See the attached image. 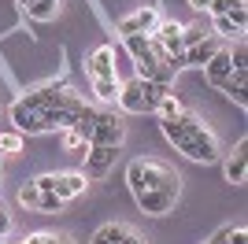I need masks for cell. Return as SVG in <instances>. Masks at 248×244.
Listing matches in <instances>:
<instances>
[{
    "mask_svg": "<svg viewBox=\"0 0 248 244\" xmlns=\"http://www.w3.org/2000/svg\"><path fill=\"white\" fill-rule=\"evenodd\" d=\"M204 244H230V226H222V229H218L211 241H204Z\"/></svg>",
    "mask_w": 248,
    "mask_h": 244,
    "instance_id": "34",
    "label": "cell"
},
{
    "mask_svg": "<svg viewBox=\"0 0 248 244\" xmlns=\"http://www.w3.org/2000/svg\"><path fill=\"white\" fill-rule=\"evenodd\" d=\"M230 74H233V67H230V52H226V48H218L215 56H211V60L204 63V81L218 89V85H222V81H226Z\"/></svg>",
    "mask_w": 248,
    "mask_h": 244,
    "instance_id": "9",
    "label": "cell"
},
{
    "mask_svg": "<svg viewBox=\"0 0 248 244\" xmlns=\"http://www.w3.org/2000/svg\"><path fill=\"white\" fill-rule=\"evenodd\" d=\"M60 207H63V200L56 193H41V196H37V203H33V211H45V214L60 211Z\"/></svg>",
    "mask_w": 248,
    "mask_h": 244,
    "instance_id": "26",
    "label": "cell"
},
{
    "mask_svg": "<svg viewBox=\"0 0 248 244\" xmlns=\"http://www.w3.org/2000/svg\"><path fill=\"white\" fill-rule=\"evenodd\" d=\"M134 26H137V33H148V37H152L155 26H159V11H155V8H141V11H134Z\"/></svg>",
    "mask_w": 248,
    "mask_h": 244,
    "instance_id": "17",
    "label": "cell"
},
{
    "mask_svg": "<svg viewBox=\"0 0 248 244\" xmlns=\"http://www.w3.org/2000/svg\"><path fill=\"white\" fill-rule=\"evenodd\" d=\"M11 122H15V130L19 133H41V115L37 111H26V107H11Z\"/></svg>",
    "mask_w": 248,
    "mask_h": 244,
    "instance_id": "13",
    "label": "cell"
},
{
    "mask_svg": "<svg viewBox=\"0 0 248 244\" xmlns=\"http://www.w3.org/2000/svg\"><path fill=\"white\" fill-rule=\"evenodd\" d=\"M189 8H197V11H207V0H189Z\"/></svg>",
    "mask_w": 248,
    "mask_h": 244,
    "instance_id": "37",
    "label": "cell"
},
{
    "mask_svg": "<svg viewBox=\"0 0 248 244\" xmlns=\"http://www.w3.org/2000/svg\"><path fill=\"white\" fill-rule=\"evenodd\" d=\"M123 48L130 60H141V56H148V33H126L123 37Z\"/></svg>",
    "mask_w": 248,
    "mask_h": 244,
    "instance_id": "18",
    "label": "cell"
},
{
    "mask_svg": "<svg viewBox=\"0 0 248 244\" xmlns=\"http://www.w3.org/2000/svg\"><path fill=\"white\" fill-rule=\"evenodd\" d=\"M230 67H233V71H245V74H248V45H245V41H237V48L230 52Z\"/></svg>",
    "mask_w": 248,
    "mask_h": 244,
    "instance_id": "27",
    "label": "cell"
},
{
    "mask_svg": "<svg viewBox=\"0 0 248 244\" xmlns=\"http://www.w3.org/2000/svg\"><path fill=\"white\" fill-rule=\"evenodd\" d=\"M63 148L67 152H74V155H85V148H89V141H82L74 130H63Z\"/></svg>",
    "mask_w": 248,
    "mask_h": 244,
    "instance_id": "24",
    "label": "cell"
},
{
    "mask_svg": "<svg viewBox=\"0 0 248 244\" xmlns=\"http://www.w3.org/2000/svg\"><path fill=\"white\" fill-rule=\"evenodd\" d=\"M45 244H74V241L63 237V233H45Z\"/></svg>",
    "mask_w": 248,
    "mask_h": 244,
    "instance_id": "35",
    "label": "cell"
},
{
    "mask_svg": "<svg viewBox=\"0 0 248 244\" xmlns=\"http://www.w3.org/2000/svg\"><path fill=\"white\" fill-rule=\"evenodd\" d=\"M174 200L178 196L163 193V189H145V193H137V207H141L145 214H167L170 207H174Z\"/></svg>",
    "mask_w": 248,
    "mask_h": 244,
    "instance_id": "7",
    "label": "cell"
},
{
    "mask_svg": "<svg viewBox=\"0 0 248 244\" xmlns=\"http://www.w3.org/2000/svg\"><path fill=\"white\" fill-rule=\"evenodd\" d=\"M123 229H126V226L108 222V226H100V229L93 233V241H89V244H119V241H123Z\"/></svg>",
    "mask_w": 248,
    "mask_h": 244,
    "instance_id": "19",
    "label": "cell"
},
{
    "mask_svg": "<svg viewBox=\"0 0 248 244\" xmlns=\"http://www.w3.org/2000/svg\"><path fill=\"white\" fill-rule=\"evenodd\" d=\"M37 196H41V193H37V185H33V182L19 185V203H22V207H30V211H33V203H37Z\"/></svg>",
    "mask_w": 248,
    "mask_h": 244,
    "instance_id": "28",
    "label": "cell"
},
{
    "mask_svg": "<svg viewBox=\"0 0 248 244\" xmlns=\"http://www.w3.org/2000/svg\"><path fill=\"white\" fill-rule=\"evenodd\" d=\"M85 71H89V78H115V48L111 45H100V48L85 60Z\"/></svg>",
    "mask_w": 248,
    "mask_h": 244,
    "instance_id": "5",
    "label": "cell"
},
{
    "mask_svg": "<svg viewBox=\"0 0 248 244\" xmlns=\"http://www.w3.org/2000/svg\"><path fill=\"white\" fill-rule=\"evenodd\" d=\"M230 244H248V229L245 226H237V229L230 226Z\"/></svg>",
    "mask_w": 248,
    "mask_h": 244,
    "instance_id": "32",
    "label": "cell"
},
{
    "mask_svg": "<svg viewBox=\"0 0 248 244\" xmlns=\"http://www.w3.org/2000/svg\"><path fill=\"white\" fill-rule=\"evenodd\" d=\"M215 30L226 33V37H233V33H237V30H233V22H230V15H215Z\"/></svg>",
    "mask_w": 248,
    "mask_h": 244,
    "instance_id": "30",
    "label": "cell"
},
{
    "mask_svg": "<svg viewBox=\"0 0 248 244\" xmlns=\"http://www.w3.org/2000/svg\"><path fill=\"white\" fill-rule=\"evenodd\" d=\"M119 89H123V81H119V78H96L93 81V92L100 96L104 104H115V100H119Z\"/></svg>",
    "mask_w": 248,
    "mask_h": 244,
    "instance_id": "16",
    "label": "cell"
},
{
    "mask_svg": "<svg viewBox=\"0 0 248 244\" xmlns=\"http://www.w3.org/2000/svg\"><path fill=\"white\" fill-rule=\"evenodd\" d=\"M226 182H233V185H245L248 182V141H245V137L237 141L233 155L226 159Z\"/></svg>",
    "mask_w": 248,
    "mask_h": 244,
    "instance_id": "8",
    "label": "cell"
},
{
    "mask_svg": "<svg viewBox=\"0 0 248 244\" xmlns=\"http://www.w3.org/2000/svg\"><path fill=\"white\" fill-rule=\"evenodd\" d=\"M96 119H100V111H96V107H82V111H78V119H74V126H71V130L78 133L82 141H89V133H93Z\"/></svg>",
    "mask_w": 248,
    "mask_h": 244,
    "instance_id": "15",
    "label": "cell"
},
{
    "mask_svg": "<svg viewBox=\"0 0 248 244\" xmlns=\"http://www.w3.org/2000/svg\"><path fill=\"white\" fill-rule=\"evenodd\" d=\"M123 137H126V122L119 119V115H111V111H100L93 133H89V144H111V148H119Z\"/></svg>",
    "mask_w": 248,
    "mask_h": 244,
    "instance_id": "2",
    "label": "cell"
},
{
    "mask_svg": "<svg viewBox=\"0 0 248 244\" xmlns=\"http://www.w3.org/2000/svg\"><path fill=\"white\" fill-rule=\"evenodd\" d=\"M230 22H233V30H237V33H245V26H248V8H245V4L230 11Z\"/></svg>",
    "mask_w": 248,
    "mask_h": 244,
    "instance_id": "29",
    "label": "cell"
},
{
    "mask_svg": "<svg viewBox=\"0 0 248 244\" xmlns=\"http://www.w3.org/2000/svg\"><path fill=\"white\" fill-rule=\"evenodd\" d=\"M52 182H56V174H41V178H33L37 193H52Z\"/></svg>",
    "mask_w": 248,
    "mask_h": 244,
    "instance_id": "31",
    "label": "cell"
},
{
    "mask_svg": "<svg viewBox=\"0 0 248 244\" xmlns=\"http://www.w3.org/2000/svg\"><path fill=\"white\" fill-rule=\"evenodd\" d=\"M218 48H222V45L215 41V33H211V37H204L200 45H193V48H186V52H182V56H186V67H204V63L211 60V56H215Z\"/></svg>",
    "mask_w": 248,
    "mask_h": 244,
    "instance_id": "11",
    "label": "cell"
},
{
    "mask_svg": "<svg viewBox=\"0 0 248 244\" xmlns=\"http://www.w3.org/2000/svg\"><path fill=\"white\" fill-rule=\"evenodd\" d=\"M134 67H137V78H155V71H159V60H155L152 52H148V56L134 60Z\"/></svg>",
    "mask_w": 248,
    "mask_h": 244,
    "instance_id": "23",
    "label": "cell"
},
{
    "mask_svg": "<svg viewBox=\"0 0 248 244\" xmlns=\"http://www.w3.org/2000/svg\"><path fill=\"white\" fill-rule=\"evenodd\" d=\"M204 37H211V30H204V26H182V52L200 45Z\"/></svg>",
    "mask_w": 248,
    "mask_h": 244,
    "instance_id": "20",
    "label": "cell"
},
{
    "mask_svg": "<svg viewBox=\"0 0 248 244\" xmlns=\"http://www.w3.org/2000/svg\"><path fill=\"white\" fill-rule=\"evenodd\" d=\"M167 174H170V167L159 163V159H134L126 167V185L137 196V193H145V189H159L167 182Z\"/></svg>",
    "mask_w": 248,
    "mask_h": 244,
    "instance_id": "1",
    "label": "cell"
},
{
    "mask_svg": "<svg viewBox=\"0 0 248 244\" xmlns=\"http://www.w3.org/2000/svg\"><path fill=\"white\" fill-rule=\"evenodd\" d=\"M119 244H145V237L137 233V229H130V226H126V229H123V241H119Z\"/></svg>",
    "mask_w": 248,
    "mask_h": 244,
    "instance_id": "33",
    "label": "cell"
},
{
    "mask_svg": "<svg viewBox=\"0 0 248 244\" xmlns=\"http://www.w3.org/2000/svg\"><path fill=\"white\" fill-rule=\"evenodd\" d=\"M74 119H78L74 107H45V111H41V133H63V130H71Z\"/></svg>",
    "mask_w": 248,
    "mask_h": 244,
    "instance_id": "6",
    "label": "cell"
},
{
    "mask_svg": "<svg viewBox=\"0 0 248 244\" xmlns=\"http://www.w3.org/2000/svg\"><path fill=\"white\" fill-rule=\"evenodd\" d=\"M245 0H207V15L215 19V15H230L233 8H241Z\"/></svg>",
    "mask_w": 248,
    "mask_h": 244,
    "instance_id": "25",
    "label": "cell"
},
{
    "mask_svg": "<svg viewBox=\"0 0 248 244\" xmlns=\"http://www.w3.org/2000/svg\"><path fill=\"white\" fill-rule=\"evenodd\" d=\"M0 244H8V241H4V233H0Z\"/></svg>",
    "mask_w": 248,
    "mask_h": 244,
    "instance_id": "39",
    "label": "cell"
},
{
    "mask_svg": "<svg viewBox=\"0 0 248 244\" xmlns=\"http://www.w3.org/2000/svg\"><path fill=\"white\" fill-rule=\"evenodd\" d=\"M115 159H119V148H111V144H89L85 148V174L89 178H104L115 167Z\"/></svg>",
    "mask_w": 248,
    "mask_h": 244,
    "instance_id": "3",
    "label": "cell"
},
{
    "mask_svg": "<svg viewBox=\"0 0 248 244\" xmlns=\"http://www.w3.org/2000/svg\"><path fill=\"white\" fill-rule=\"evenodd\" d=\"M245 78H248L245 71H233L226 81H222V85H218V89L226 92V96H230L233 104H237V107H248V96H245Z\"/></svg>",
    "mask_w": 248,
    "mask_h": 244,
    "instance_id": "12",
    "label": "cell"
},
{
    "mask_svg": "<svg viewBox=\"0 0 248 244\" xmlns=\"http://www.w3.org/2000/svg\"><path fill=\"white\" fill-rule=\"evenodd\" d=\"M119 107L126 115H148V104H145V92H141V78L134 81H123V89H119Z\"/></svg>",
    "mask_w": 248,
    "mask_h": 244,
    "instance_id": "4",
    "label": "cell"
},
{
    "mask_svg": "<svg viewBox=\"0 0 248 244\" xmlns=\"http://www.w3.org/2000/svg\"><path fill=\"white\" fill-rule=\"evenodd\" d=\"M60 11V0H26V15L33 22H52Z\"/></svg>",
    "mask_w": 248,
    "mask_h": 244,
    "instance_id": "14",
    "label": "cell"
},
{
    "mask_svg": "<svg viewBox=\"0 0 248 244\" xmlns=\"http://www.w3.org/2000/svg\"><path fill=\"white\" fill-rule=\"evenodd\" d=\"M182 111H186V107L178 104V96H163V100L155 104V115H159V119H178Z\"/></svg>",
    "mask_w": 248,
    "mask_h": 244,
    "instance_id": "21",
    "label": "cell"
},
{
    "mask_svg": "<svg viewBox=\"0 0 248 244\" xmlns=\"http://www.w3.org/2000/svg\"><path fill=\"white\" fill-rule=\"evenodd\" d=\"M15 4H22V8H26V0H15Z\"/></svg>",
    "mask_w": 248,
    "mask_h": 244,
    "instance_id": "38",
    "label": "cell"
},
{
    "mask_svg": "<svg viewBox=\"0 0 248 244\" xmlns=\"http://www.w3.org/2000/svg\"><path fill=\"white\" fill-rule=\"evenodd\" d=\"M52 193L60 196L63 203L74 200V196H82L85 193V174L71 170V174H56V182H52Z\"/></svg>",
    "mask_w": 248,
    "mask_h": 244,
    "instance_id": "10",
    "label": "cell"
},
{
    "mask_svg": "<svg viewBox=\"0 0 248 244\" xmlns=\"http://www.w3.org/2000/svg\"><path fill=\"white\" fill-rule=\"evenodd\" d=\"M22 244H45V233H30V237H22Z\"/></svg>",
    "mask_w": 248,
    "mask_h": 244,
    "instance_id": "36",
    "label": "cell"
},
{
    "mask_svg": "<svg viewBox=\"0 0 248 244\" xmlns=\"http://www.w3.org/2000/svg\"><path fill=\"white\" fill-rule=\"evenodd\" d=\"M15 152H22V133L15 130V133H0V155H15Z\"/></svg>",
    "mask_w": 248,
    "mask_h": 244,
    "instance_id": "22",
    "label": "cell"
}]
</instances>
